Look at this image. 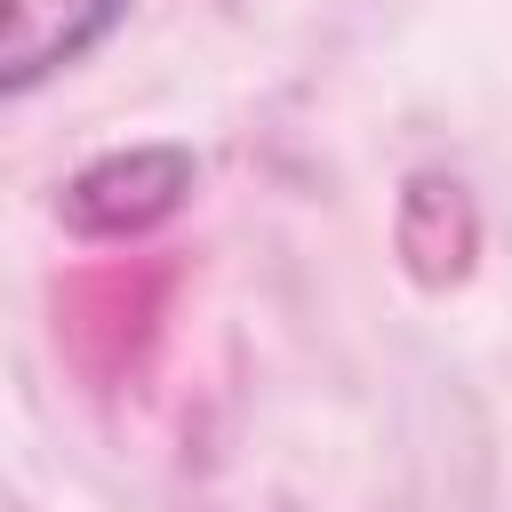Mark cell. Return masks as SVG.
I'll return each mask as SVG.
<instances>
[{
  "mask_svg": "<svg viewBox=\"0 0 512 512\" xmlns=\"http://www.w3.org/2000/svg\"><path fill=\"white\" fill-rule=\"evenodd\" d=\"M184 192H192V152H184V144H128V152L88 160V168L64 184L56 216H64L80 240H136V232L168 224V216L184 208Z\"/></svg>",
  "mask_w": 512,
  "mask_h": 512,
  "instance_id": "cell-2",
  "label": "cell"
},
{
  "mask_svg": "<svg viewBox=\"0 0 512 512\" xmlns=\"http://www.w3.org/2000/svg\"><path fill=\"white\" fill-rule=\"evenodd\" d=\"M168 288H176V264H136V256L104 264V272H80L56 296V344L96 384H120L144 360V344H152V328L168 312Z\"/></svg>",
  "mask_w": 512,
  "mask_h": 512,
  "instance_id": "cell-1",
  "label": "cell"
},
{
  "mask_svg": "<svg viewBox=\"0 0 512 512\" xmlns=\"http://www.w3.org/2000/svg\"><path fill=\"white\" fill-rule=\"evenodd\" d=\"M120 16H128V0H8L0 8V88L24 96L48 72L80 64Z\"/></svg>",
  "mask_w": 512,
  "mask_h": 512,
  "instance_id": "cell-3",
  "label": "cell"
}]
</instances>
